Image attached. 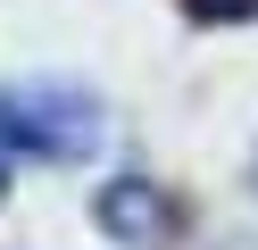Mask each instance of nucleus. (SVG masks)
<instances>
[{
	"label": "nucleus",
	"mask_w": 258,
	"mask_h": 250,
	"mask_svg": "<svg viewBox=\"0 0 258 250\" xmlns=\"http://www.w3.org/2000/svg\"><path fill=\"white\" fill-rule=\"evenodd\" d=\"M0 142H9V159H84L92 142H100V100L75 92V83H9L0 92Z\"/></svg>",
	"instance_id": "nucleus-1"
},
{
	"label": "nucleus",
	"mask_w": 258,
	"mask_h": 250,
	"mask_svg": "<svg viewBox=\"0 0 258 250\" xmlns=\"http://www.w3.org/2000/svg\"><path fill=\"white\" fill-rule=\"evenodd\" d=\"M92 217H100L125 250H158L167 242V200H158V183H142V175L100 183V192H92Z\"/></svg>",
	"instance_id": "nucleus-2"
},
{
	"label": "nucleus",
	"mask_w": 258,
	"mask_h": 250,
	"mask_svg": "<svg viewBox=\"0 0 258 250\" xmlns=\"http://www.w3.org/2000/svg\"><path fill=\"white\" fill-rule=\"evenodd\" d=\"M191 17H208V25H233V17H258V0H183Z\"/></svg>",
	"instance_id": "nucleus-3"
}]
</instances>
